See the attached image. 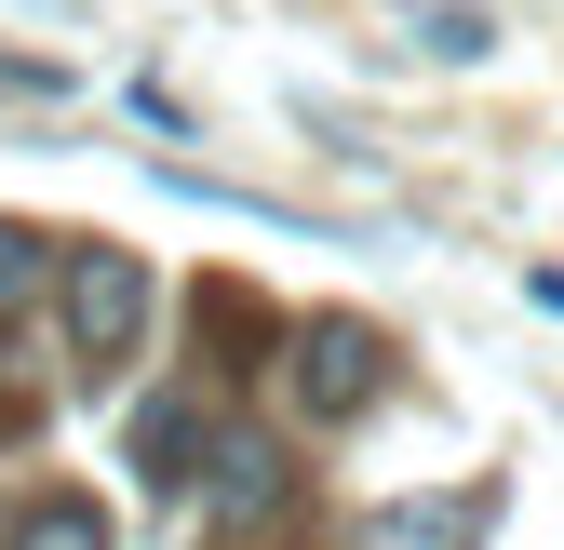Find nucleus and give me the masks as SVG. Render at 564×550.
Instances as JSON below:
<instances>
[{
    "mask_svg": "<svg viewBox=\"0 0 564 550\" xmlns=\"http://www.w3.org/2000/svg\"><path fill=\"white\" fill-rule=\"evenodd\" d=\"M282 389H296V417H323V430H336V417H364V403L390 389V336L323 309V322L282 336Z\"/></svg>",
    "mask_w": 564,
    "mask_h": 550,
    "instance_id": "f257e3e1",
    "label": "nucleus"
},
{
    "mask_svg": "<svg viewBox=\"0 0 564 550\" xmlns=\"http://www.w3.org/2000/svg\"><path fill=\"white\" fill-rule=\"evenodd\" d=\"M134 336H149V268H134L121 242H67V350H82L95 376H121Z\"/></svg>",
    "mask_w": 564,
    "mask_h": 550,
    "instance_id": "f03ea898",
    "label": "nucleus"
},
{
    "mask_svg": "<svg viewBox=\"0 0 564 550\" xmlns=\"http://www.w3.org/2000/svg\"><path fill=\"white\" fill-rule=\"evenodd\" d=\"M121 457H134V484H149V497H175L188 470H216V430H202L188 389H149V403L121 417Z\"/></svg>",
    "mask_w": 564,
    "mask_h": 550,
    "instance_id": "7ed1b4c3",
    "label": "nucleus"
},
{
    "mask_svg": "<svg viewBox=\"0 0 564 550\" xmlns=\"http://www.w3.org/2000/svg\"><path fill=\"white\" fill-rule=\"evenodd\" d=\"M484 524H498V497H484V484H470V497H390V510L364 524V550H470Z\"/></svg>",
    "mask_w": 564,
    "mask_h": 550,
    "instance_id": "20e7f679",
    "label": "nucleus"
},
{
    "mask_svg": "<svg viewBox=\"0 0 564 550\" xmlns=\"http://www.w3.org/2000/svg\"><path fill=\"white\" fill-rule=\"evenodd\" d=\"M216 510H229V524H269V510H282V443H256V430L216 443Z\"/></svg>",
    "mask_w": 564,
    "mask_h": 550,
    "instance_id": "39448f33",
    "label": "nucleus"
},
{
    "mask_svg": "<svg viewBox=\"0 0 564 550\" xmlns=\"http://www.w3.org/2000/svg\"><path fill=\"white\" fill-rule=\"evenodd\" d=\"M0 550H108V510L95 497H28L14 524H0Z\"/></svg>",
    "mask_w": 564,
    "mask_h": 550,
    "instance_id": "423d86ee",
    "label": "nucleus"
},
{
    "mask_svg": "<svg viewBox=\"0 0 564 550\" xmlns=\"http://www.w3.org/2000/svg\"><path fill=\"white\" fill-rule=\"evenodd\" d=\"M202 350H216L229 376H256V350H269V309H256L242 283H202Z\"/></svg>",
    "mask_w": 564,
    "mask_h": 550,
    "instance_id": "0eeeda50",
    "label": "nucleus"
},
{
    "mask_svg": "<svg viewBox=\"0 0 564 550\" xmlns=\"http://www.w3.org/2000/svg\"><path fill=\"white\" fill-rule=\"evenodd\" d=\"M41 268H54V242L0 216V309H28V296H41Z\"/></svg>",
    "mask_w": 564,
    "mask_h": 550,
    "instance_id": "6e6552de",
    "label": "nucleus"
},
{
    "mask_svg": "<svg viewBox=\"0 0 564 550\" xmlns=\"http://www.w3.org/2000/svg\"><path fill=\"white\" fill-rule=\"evenodd\" d=\"M416 41L470 67V54H484V14H470V0H416Z\"/></svg>",
    "mask_w": 564,
    "mask_h": 550,
    "instance_id": "1a4fd4ad",
    "label": "nucleus"
},
{
    "mask_svg": "<svg viewBox=\"0 0 564 550\" xmlns=\"http://www.w3.org/2000/svg\"><path fill=\"white\" fill-rule=\"evenodd\" d=\"M54 14H67V0H54Z\"/></svg>",
    "mask_w": 564,
    "mask_h": 550,
    "instance_id": "9d476101",
    "label": "nucleus"
}]
</instances>
